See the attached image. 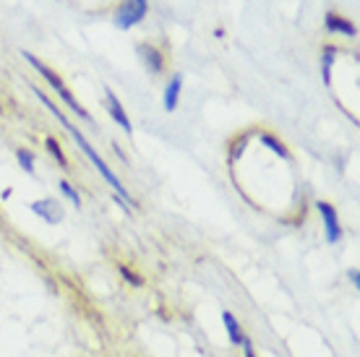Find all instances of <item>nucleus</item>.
Returning <instances> with one entry per match:
<instances>
[{
    "instance_id": "nucleus-15",
    "label": "nucleus",
    "mask_w": 360,
    "mask_h": 357,
    "mask_svg": "<svg viewBox=\"0 0 360 357\" xmlns=\"http://www.w3.org/2000/svg\"><path fill=\"white\" fill-rule=\"evenodd\" d=\"M16 160L29 175H34V154L29 152V149H16Z\"/></svg>"
},
{
    "instance_id": "nucleus-9",
    "label": "nucleus",
    "mask_w": 360,
    "mask_h": 357,
    "mask_svg": "<svg viewBox=\"0 0 360 357\" xmlns=\"http://www.w3.org/2000/svg\"><path fill=\"white\" fill-rule=\"evenodd\" d=\"M324 24L329 32H337V34H345V37H358V27L352 24V21H347V18L337 16V13H326L324 16Z\"/></svg>"
},
{
    "instance_id": "nucleus-5",
    "label": "nucleus",
    "mask_w": 360,
    "mask_h": 357,
    "mask_svg": "<svg viewBox=\"0 0 360 357\" xmlns=\"http://www.w3.org/2000/svg\"><path fill=\"white\" fill-rule=\"evenodd\" d=\"M105 105H108V112H110V117L115 120L126 134H134V125H131V117L126 115V110H123V105H120V99L115 97V91L110 89V86H105Z\"/></svg>"
},
{
    "instance_id": "nucleus-18",
    "label": "nucleus",
    "mask_w": 360,
    "mask_h": 357,
    "mask_svg": "<svg viewBox=\"0 0 360 357\" xmlns=\"http://www.w3.org/2000/svg\"><path fill=\"white\" fill-rule=\"evenodd\" d=\"M240 344H243V349H245V357H256V349H253V342L248 339V337H243V342H240Z\"/></svg>"
},
{
    "instance_id": "nucleus-14",
    "label": "nucleus",
    "mask_w": 360,
    "mask_h": 357,
    "mask_svg": "<svg viewBox=\"0 0 360 357\" xmlns=\"http://www.w3.org/2000/svg\"><path fill=\"white\" fill-rule=\"evenodd\" d=\"M60 193H63V196L68 198V201H71L76 209H82V196H79V190H76V188H73L68 180H60Z\"/></svg>"
},
{
    "instance_id": "nucleus-12",
    "label": "nucleus",
    "mask_w": 360,
    "mask_h": 357,
    "mask_svg": "<svg viewBox=\"0 0 360 357\" xmlns=\"http://www.w3.org/2000/svg\"><path fill=\"white\" fill-rule=\"evenodd\" d=\"M262 143L266 146V149H271V152L277 154V157H282V160H290V152H288V146L279 141L277 136H271V134H262Z\"/></svg>"
},
{
    "instance_id": "nucleus-10",
    "label": "nucleus",
    "mask_w": 360,
    "mask_h": 357,
    "mask_svg": "<svg viewBox=\"0 0 360 357\" xmlns=\"http://www.w3.org/2000/svg\"><path fill=\"white\" fill-rule=\"evenodd\" d=\"M334 58H337V47H334V45H326L324 53H321V81H324V86H329V84H332Z\"/></svg>"
},
{
    "instance_id": "nucleus-8",
    "label": "nucleus",
    "mask_w": 360,
    "mask_h": 357,
    "mask_svg": "<svg viewBox=\"0 0 360 357\" xmlns=\"http://www.w3.org/2000/svg\"><path fill=\"white\" fill-rule=\"evenodd\" d=\"M136 53H139V58L144 60V65L149 68V73H160V71H162L165 58H162V53H160V50H157L154 45H139V47H136Z\"/></svg>"
},
{
    "instance_id": "nucleus-17",
    "label": "nucleus",
    "mask_w": 360,
    "mask_h": 357,
    "mask_svg": "<svg viewBox=\"0 0 360 357\" xmlns=\"http://www.w3.org/2000/svg\"><path fill=\"white\" fill-rule=\"evenodd\" d=\"M120 274H123V279H126L128 285H134V287H141V285H144V279L136 277V274L128 266H120Z\"/></svg>"
},
{
    "instance_id": "nucleus-13",
    "label": "nucleus",
    "mask_w": 360,
    "mask_h": 357,
    "mask_svg": "<svg viewBox=\"0 0 360 357\" xmlns=\"http://www.w3.org/2000/svg\"><path fill=\"white\" fill-rule=\"evenodd\" d=\"M45 146H47V152L55 157V162H58L63 170H68V160H65V154H63V149H60V143L55 141L53 136H47V138H45Z\"/></svg>"
},
{
    "instance_id": "nucleus-3",
    "label": "nucleus",
    "mask_w": 360,
    "mask_h": 357,
    "mask_svg": "<svg viewBox=\"0 0 360 357\" xmlns=\"http://www.w3.org/2000/svg\"><path fill=\"white\" fill-rule=\"evenodd\" d=\"M149 11V0H123L120 11L115 13V27L117 29H131L136 27Z\"/></svg>"
},
{
    "instance_id": "nucleus-6",
    "label": "nucleus",
    "mask_w": 360,
    "mask_h": 357,
    "mask_svg": "<svg viewBox=\"0 0 360 357\" xmlns=\"http://www.w3.org/2000/svg\"><path fill=\"white\" fill-rule=\"evenodd\" d=\"M32 212H34L37 216H42V219H45V222H50V224L63 222V206L58 204L55 198H42V201H34V204H32Z\"/></svg>"
},
{
    "instance_id": "nucleus-7",
    "label": "nucleus",
    "mask_w": 360,
    "mask_h": 357,
    "mask_svg": "<svg viewBox=\"0 0 360 357\" xmlns=\"http://www.w3.org/2000/svg\"><path fill=\"white\" fill-rule=\"evenodd\" d=\"M180 91H183V76L175 73L170 81H167V86H165V94H162V105L167 112H175L180 102Z\"/></svg>"
},
{
    "instance_id": "nucleus-11",
    "label": "nucleus",
    "mask_w": 360,
    "mask_h": 357,
    "mask_svg": "<svg viewBox=\"0 0 360 357\" xmlns=\"http://www.w3.org/2000/svg\"><path fill=\"white\" fill-rule=\"evenodd\" d=\"M222 323H225L230 342H233V344H240V342H243V329H240V323H238V318H235L233 313L230 311L222 313Z\"/></svg>"
},
{
    "instance_id": "nucleus-4",
    "label": "nucleus",
    "mask_w": 360,
    "mask_h": 357,
    "mask_svg": "<svg viewBox=\"0 0 360 357\" xmlns=\"http://www.w3.org/2000/svg\"><path fill=\"white\" fill-rule=\"evenodd\" d=\"M316 212H319L321 219H324L326 240L340 242V238H342V224H340V216H337V212H334V206L326 204V201H319V204H316Z\"/></svg>"
},
{
    "instance_id": "nucleus-1",
    "label": "nucleus",
    "mask_w": 360,
    "mask_h": 357,
    "mask_svg": "<svg viewBox=\"0 0 360 357\" xmlns=\"http://www.w3.org/2000/svg\"><path fill=\"white\" fill-rule=\"evenodd\" d=\"M32 91H34L37 94V99H39V102H42V105H45L47 110H50V112H53V117L55 120H60V125H63L65 131H68V134H71V138L73 141H76V146H79V149H82L84 154H86V160L91 162V164H94V167H97V172L99 175H102V178L108 180L110 186H112V190H115V196L117 198H123V201H126L128 206H136L134 204V198H131V193H128L126 188H123V183H120V180H117V175L112 170H110L108 164H105V160H102V157H99L97 154V149H94V146H91L89 141H86V138H84L82 136V131H79V128H76V125L71 123V120H68V117L63 115V112H60V110L55 108L53 102H50V99H47V94L45 91H39V86H32Z\"/></svg>"
},
{
    "instance_id": "nucleus-2",
    "label": "nucleus",
    "mask_w": 360,
    "mask_h": 357,
    "mask_svg": "<svg viewBox=\"0 0 360 357\" xmlns=\"http://www.w3.org/2000/svg\"><path fill=\"white\" fill-rule=\"evenodd\" d=\"M21 55H24V60L32 63V68H34V71L39 73V76H42V79H45L47 84H50V86H53L55 94H58V97L63 99L65 105L71 108V112H76V115L82 117V120H86V123H94V117H91L89 112H86V110H84L82 105L76 102V97H73L71 91H68V86H65V81L60 79V76H58V73H55L53 68H47L45 63L39 60V58H34V55H32V53H27V50H24V53H21Z\"/></svg>"
},
{
    "instance_id": "nucleus-16",
    "label": "nucleus",
    "mask_w": 360,
    "mask_h": 357,
    "mask_svg": "<svg viewBox=\"0 0 360 357\" xmlns=\"http://www.w3.org/2000/svg\"><path fill=\"white\" fill-rule=\"evenodd\" d=\"M251 138H253V134L248 131V134H243L240 138H238V141L233 143V146H230V162H235L238 157H240V154H243V149L248 146V141H251Z\"/></svg>"
},
{
    "instance_id": "nucleus-19",
    "label": "nucleus",
    "mask_w": 360,
    "mask_h": 357,
    "mask_svg": "<svg viewBox=\"0 0 360 357\" xmlns=\"http://www.w3.org/2000/svg\"><path fill=\"white\" fill-rule=\"evenodd\" d=\"M358 274H360L358 268H352L350 274H347V277H350V282H352V285H355V287H360V277H358Z\"/></svg>"
}]
</instances>
